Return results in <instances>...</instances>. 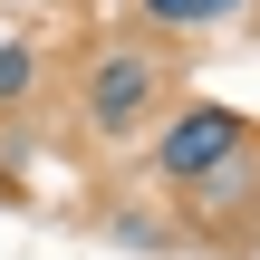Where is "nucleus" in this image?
Here are the masks:
<instances>
[{
	"instance_id": "nucleus-1",
	"label": "nucleus",
	"mask_w": 260,
	"mask_h": 260,
	"mask_svg": "<svg viewBox=\"0 0 260 260\" xmlns=\"http://www.w3.org/2000/svg\"><path fill=\"white\" fill-rule=\"evenodd\" d=\"M164 96H174V68L154 48H96V68L77 87V116H87L96 145H135V135H154V106Z\"/></svg>"
},
{
	"instance_id": "nucleus-2",
	"label": "nucleus",
	"mask_w": 260,
	"mask_h": 260,
	"mask_svg": "<svg viewBox=\"0 0 260 260\" xmlns=\"http://www.w3.org/2000/svg\"><path fill=\"white\" fill-rule=\"evenodd\" d=\"M251 154V116L241 106H212V96H183L164 125H154V174L183 193V183H203V174H222V164H241Z\"/></svg>"
},
{
	"instance_id": "nucleus-3",
	"label": "nucleus",
	"mask_w": 260,
	"mask_h": 260,
	"mask_svg": "<svg viewBox=\"0 0 260 260\" xmlns=\"http://www.w3.org/2000/svg\"><path fill=\"white\" fill-rule=\"evenodd\" d=\"M135 19H145V29H164V39H203V29L251 19V0H135Z\"/></svg>"
},
{
	"instance_id": "nucleus-4",
	"label": "nucleus",
	"mask_w": 260,
	"mask_h": 260,
	"mask_svg": "<svg viewBox=\"0 0 260 260\" xmlns=\"http://www.w3.org/2000/svg\"><path fill=\"white\" fill-rule=\"evenodd\" d=\"M39 96V48L19 29H0V106H29Z\"/></svg>"
}]
</instances>
